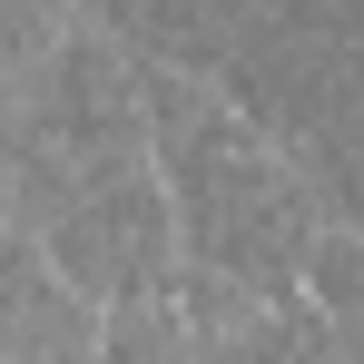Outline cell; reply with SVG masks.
<instances>
[{"label": "cell", "instance_id": "obj_2", "mask_svg": "<svg viewBox=\"0 0 364 364\" xmlns=\"http://www.w3.org/2000/svg\"><path fill=\"white\" fill-rule=\"evenodd\" d=\"M89 30H109L128 60L207 79V89H217V69H227V20H217L207 0H89Z\"/></svg>", "mask_w": 364, "mask_h": 364}, {"label": "cell", "instance_id": "obj_1", "mask_svg": "<svg viewBox=\"0 0 364 364\" xmlns=\"http://www.w3.org/2000/svg\"><path fill=\"white\" fill-rule=\"evenodd\" d=\"M217 99L296 158L315 128H335L364 99V0H266L227 40Z\"/></svg>", "mask_w": 364, "mask_h": 364}]
</instances>
